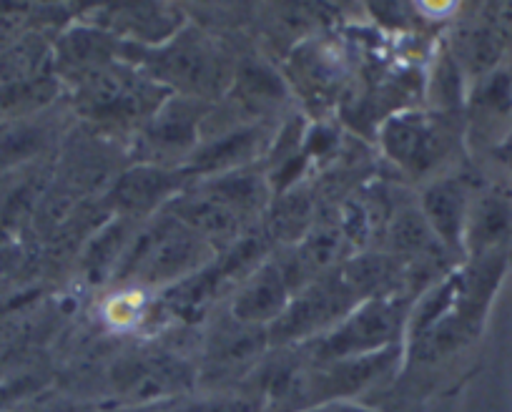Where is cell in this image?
I'll use <instances>...</instances> for the list:
<instances>
[{"mask_svg":"<svg viewBox=\"0 0 512 412\" xmlns=\"http://www.w3.org/2000/svg\"><path fill=\"white\" fill-rule=\"evenodd\" d=\"M209 254V244L186 229L179 219H161L146 229L136 244L121 257V277H139L141 282H171L194 272Z\"/></svg>","mask_w":512,"mask_h":412,"instance_id":"obj_1","label":"cell"},{"mask_svg":"<svg viewBox=\"0 0 512 412\" xmlns=\"http://www.w3.org/2000/svg\"><path fill=\"white\" fill-rule=\"evenodd\" d=\"M354 289L347 279H332V282H319L314 287L304 289L302 297L289 302L284 315L274 325V337L279 340H294V337L312 335L314 330L342 322L349 315L354 304Z\"/></svg>","mask_w":512,"mask_h":412,"instance_id":"obj_2","label":"cell"},{"mask_svg":"<svg viewBox=\"0 0 512 412\" xmlns=\"http://www.w3.org/2000/svg\"><path fill=\"white\" fill-rule=\"evenodd\" d=\"M400 325L397 304L374 297L354 309L342 320V325L324 340L322 355L327 357H364L382 350Z\"/></svg>","mask_w":512,"mask_h":412,"instance_id":"obj_3","label":"cell"},{"mask_svg":"<svg viewBox=\"0 0 512 412\" xmlns=\"http://www.w3.org/2000/svg\"><path fill=\"white\" fill-rule=\"evenodd\" d=\"M382 144L397 164L415 174L432 169L445 151L437 126L420 114H400L387 121L382 129Z\"/></svg>","mask_w":512,"mask_h":412,"instance_id":"obj_4","label":"cell"},{"mask_svg":"<svg viewBox=\"0 0 512 412\" xmlns=\"http://www.w3.org/2000/svg\"><path fill=\"white\" fill-rule=\"evenodd\" d=\"M289 307V279L284 267L264 264L254 277L241 287L234 299V320L239 325H267L277 322Z\"/></svg>","mask_w":512,"mask_h":412,"instance_id":"obj_5","label":"cell"},{"mask_svg":"<svg viewBox=\"0 0 512 412\" xmlns=\"http://www.w3.org/2000/svg\"><path fill=\"white\" fill-rule=\"evenodd\" d=\"M154 68L164 81L179 83L189 91H204L214 86L219 76V63L204 41L189 36H179L161 48L154 56Z\"/></svg>","mask_w":512,"mask_h":412,"instance_id":"obj_6","label":"cell"},{"mask_svg":"<svg viewBox=\"0 0 512 412\" xmlns=\"http://www.w3.org/2000/svg\"><path fill=\"white\" fill-rule=\"evenodd\" d=\"M118 390L136 400H154L189 385V370L174 357H139L116 370Z\"/></svg>","mask_w":512,"mask_h":412,"instance_id":"obj_7","label":"cell"},{"mask_svg":"<svg viewBox=\"0 0 512 412\" xmlns=\"http://www.w3.org/2000/svg\"><path fill=\"white\" fill-rule=\"evenodd\" d=\"M467 196L462 184L447 179L437 181L422 196V217L430 224L440 244L460 249L467 229Z\"/></svg>","mask_w":512,"mask_h":412,"instance_id":"obj_8","label":"cell"},{"mask_svg":"<svg viewBox=\"0 0 512 412\" xmlns=\"http://www.w3.org/2000/svg\"><path fill=\"white\" fill-rule=\"evenodd\" d=\"M171 214L199 239L209 242H229L239 234L241 214H236L229 204L214 196L211 191L201 196H181L174 199Z\"/></svg>","mask_w":512,"mask_h":412,"instance_id":"obj_9","label":"cell"},{"mask_svg":"<svg viewBox=\"0 0 512 412\" xmlns=\"http://www.w3.org/2000/svg\"><path fill=\"white\" fill-rule=\"evenodd\" d=\"M174 189H179V176L164 169H154V166H141V169L118 176L111 191V201L123 214H146Z\"/></svg>","mask_w":512,"mask_h":412,"instance_id":"obj_10","label":"cell"},{"mask_svg":"<svg viewBox=\"0 0 512 412\" xmlns=\"http://www.w3.org/2000/svg\"><path fill=\"white\" fill-rule=\"evenodd\" d=\"M505 46V38L490 21L475 23L457 36V61L462 63L467 73L485 78L495 73Z\"/></svg>","mask_w":512,"mask_h":412,"instance_id":"obj_11","label":"cell"},{"mask_svg":"<svg viewBox=\"0 0 512 412\" xmlns=\"http://www.w3.org/2000/svg\"><path fill=\"white\" fill-rule=\"evenodd\" d=\"M510 224V204H507L505 199H500V196H485V199L475 206V212L467 214L465 239L477 254L492 252V249H497L507 239Z\"/></svg>","mask_w":512,"mask_h":412,"instance_id":"obj_12","label":"cell"},{"mask_svg":"<svg viewBox=\"0 0 512 412\" xmlns=\"http://www.w3.org/2000/svg\"><path fill=\"white\" fill-rule=\"evenodd\" d=\"M512 119V76L495 71L480 78L475 98H472V121L485 134H495L505 121Z\"/></svg>","mask_w":512,"mask_h":412,"instance_id":"obj_13","label":"cell"},{"mask_svg":"<svg viewBox=\"0 0 512 412\" xmlns=\"http://www.w3.org/2000/svg\"><path fill=\"white\" fill-rule=\"evenodd\" d=\"M196 124H199V114L184 103L166 106L151 124L149 139L151 144L161 146V149H184L194 141Z\"/></svg>","mask_w":512,"mask_h":412,"instance_id":"obj_14","label":"cell"},{"mask_svg":"<svg viewBox=\"0 0 512 412\" xmlns=\"http://www.w3.org/2000/svg\"><path fill=\"white\" fill-rule=\"evenodd\" d=\"M256 131H236V134L226 136V139L214 141L211 146L199 151V156H194V164H191V171H199V174H206V171H224L229 166L239 164V161L249 159L251 151L256 146Z\"/></svg>","mask_w":512,"mask_h":412,"instance_id":"obj_15","label":"cell"},{"mask_svg":"<svg viewBox=\"0 0 512 412\" xmlns=\"http://www.w3.org/2000/svg\"><path fill=\"white\" fill-rule=\"evenodd\" d=\"M116 18L128 33L144 38V41L159 43V38L174 31V16L161 6H131L116 8Z\"/></svg>","mask_w":512,"mask_h":412,"instance_id":"obj_16","label":"cell"},{"mask_svg":"<svg viewBox=\"0 0 512 412\" xmlns=\"http://www.w3.org/2000/svg\"><path fill=\"white\" fill-rule=\"evenodd\" d=\"M392 244L402 254H437L440 242L425 217L417 212H402L392 224Z\"/></svg>","mask_w":512,"mask_h":412,"instance_id":"obj_17","label":"cell"},{"mask_svg":"<svg viewBox=\"0 0 512 412\" xmlns=\"http://www.w3.org/2000/svg\"><path fill=\"white\" fill-rule=\"evenodd\" d=\"M211 194L219 196L224 204H229L236 214H249L254 209H259L264 199V189L259 184V179L254 176H246V174H234L229 179H221L219 184L211 186Z\"/></svg>","mask_w":512,"mask_h":412,"instance_id":"obj_18","label":"cell"},{"mask_svg":"<svg viewBox=\"0 0 512 412\" xmlns=\"http://www.w3.org/2000/svg\"><path fill=\"white\" fill-rule=\"evenodd\" d=\"M123 237H126V224L116 222L111 224V227L103 229V232L93 239L86 257V267L93 277H101L106 269L113 267V262L118 259V252L123 249Z\"/></svg>","mask_w":512,"mask_h":412,"instance_id":"obj_19","label":"cell"},{"mask_svg":"<svg viewBox=\"0 0 512 412\" xmlns=\"http://www.w3.org/2000/svg\"><path fill=\"white\" fill-rule=\"evenodd\" d=\"M495 156L507 166V169H512V131L495 146Z\"/></svg>","mask_w":512,"mask_h":412,"instance_id":"obj_20","label":"cell"},{"mask_svg":"<svg viewBox=\"0 0 512 412\" xmlns=\"http://www.w3.org/2000/svg\"><path fill=\"white\" fill-rule=\"evenodd\" d=\"M191 412H246L244 405H204Z\"/></svg>","mask_w":512,"mask_h":412,"instance_id":"obj_21","label":"cell"}]
</instances>
